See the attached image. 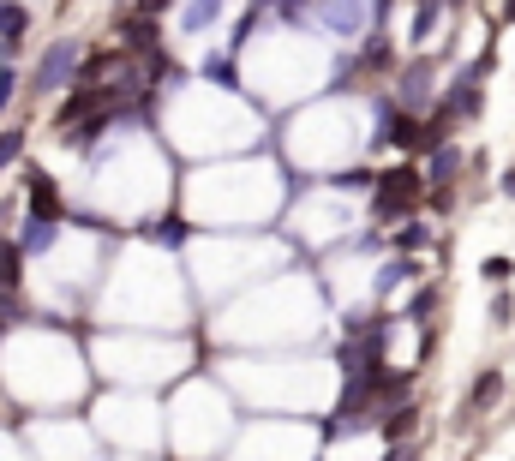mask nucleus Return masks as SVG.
Masks as SVG:
<instances>
[{
    "mask_svg": "<svg viewBox=\"0 0 515 461\" xmlns=\"http://www.w3.org/2000/svg\"><path fill=\"white\" fill-rule=\"evenodd\" d=\"M426 96H432V72H426V66H408V72H402V102L420 108Z\"/></svg>",
    "mask_w": 515,
    "mask_h": 461,
    "instance_id": "obj_6",
    "label": "nucleus"
},
{
    "mask_svg": "<svg viewBox=\"0 0 515 461\" xmlns=\"http://www.w3.org/2000/svg\"><path fill=\"white\" fill-rule=\"evenodd\" d=\"M144 6H150V12H156V6H168V0H144Z\"/></svg>",
    "mask_w": 515,
    "mask_h": 461,
    "instance_id": "obj_24",
    "label": "nucleus"
},
{
    "mask_svg": "<svg viewBox=\"0 0 515 461\" xmlns=\"http://www.w3.org/2000/svg\"><path fill=\"white\" fill-rule=\"evenodd\" d=\"M204 78H210V84H222V90H234V78H240V72H234V54L204 60Z\"/></svg>",
    "mask_w": 515,
    "mask_h": 461,
    "instance_id": "obj_10",
    "label": "nucleus"
},
{
    "mask_svg": "<svg viewBox=\"0 0 515 461\" xmlns=\"http://www.w3.org/2000/svg\"><path fill=\"white\" fill-rule=\"evenodd\" d=\"M126 48L132 54H150L156 48V18H126Z\"/></svg>",
    "mask_w": 515,
    "mask_h": 461,
    "instance_id": "obj_7",
    "label": "nucleus"
},
{
    "mask_svg": "<svg viewBox=\"0 0 515 461\" xmlns=\"http://www.w3.org/2000/svg\"><path fill=\"white\" fill-rule=\"evenodd\" d=\"M414 432V408H396L390 420H384V438H408Z\"/></svg>",
    "mask_w": 515,
    "mask_h": 461,
    "instance_id": "obj_12",
    "label": "nucleus"
},
{
    "mask_svg": "<svg viewBox=\"0 0 515 461\" xmlns=\"http://www.w3.org/2000/svg\"><path fill=\"white\" fill-rule=\"evenodd\" d=\"M18 150H24V132H0V168H6Z\"/></svg>",
    "mask_w": 515,
    "mask_h": 461,
    "instance_id": "obj_16",
    "label": "nucleus"
},
{
    "mask_svg": "<svg viewBox=\"0 0 515 461\" xmlns=\"http://www.w3.org/2000/svg\"><path fill=\"white\" fill-rule=\"evenodd\" d=\"M510 12H515V0H510Z\"/></svg>",
    "mask_w": 515,
    "mask_h": 461,
    "instance_id": "obj_26",
    "label": "nucleus"
},
{
    "mask_svg": "<svg viewBox=\"0 0 515 461\" xmlns=\"http://www.w3.org/2000/svg\"><path fill=\"white\" fill-rule=\"evenodd\" d=\"M456 162H462V156H456V150H438V156H432V180H438V186H444V180H450V174H456Z\"/></svg>",
    "mask_w": 515,
    "mask_h": 461,
    "instance_id": "obj_14",
    "label": "nucleus"
},
{
    "mask_svg": "<svg viewBox=\"0 0 515 461\" xmlns=\"http://www.w3.org/2000/svg\"><path fill=\"white\" fill-rule=\"evenodd\" d=\"M216 18H222V0H186V6H180V30H186V36L210 30Z\"/></svg>",
    "mask_w": 515,
    "mask_h": 461,
    "instance_id": "obj_5",
    "label": "nucleus"
},
{
    "mask_svg": "<svg viewBox=\"0 0 515 461\" xmlns=\"http://www.w3.org/2000/svg\"><path fill=\"white\" fill-rule=\"evenodd\" d=\"M498 390H504V378H498V372H486V378L474 384V402H468V408H492V402H498Z\"/></svg>",
    "mask_w": 515,
    "mask_h": 461,
    "instance_id": "obj_11",
    "label": "nucleus"
},
{
    "mask_svg": "<svg viewBox=\"0 0 515 461\" xmlns=\"http://www.w3.org/2000/svg\"><path fill=\"white\" fill-rule=\"evenodd\" d=\"M372 18V0H324V24L330 36H360Z\"/></svg>",
    "mask_w": 515,
    "mask_h": 461,
    "instance_id": "obj_2",
    "label": "nucleus"
},
{
    "mask_svg": "<svg viewBox=\"0 0 515 461\" xmlns=\"http://www.w3.org/2000/svg\"><path fill=\"white\" fill-rule=\"evenodd\" d=\"M156 240H162V246H180V240H186V222H162Z\"/></svg>",
    "mask_w": 515,
    "mask_h": 461,
    "instance_id": "obj_17",
    "label": "nucleus"
},
{
    "mask_svg": "<svg viewBox=\"0 0 515 461\" xmlns=\"http://www.w3.org/2000/svg\"><path fill=\"white\" fill-rule=\"evenodd\" d=\"M72 66H78V42H54V48L42 54V66H36V84H42V90H60V84L72 78Z\"/></svg>",
    "mask_w": 515,
    "mask_h": 461,
    "instance_id": "obj_3",
    "label": "nucleus"
},
{
    "mask_svg": "<svg viewBox=\"0 0 515 461\" xmlns=\"http://www.w3.org/2000/svg\"><path fill=\"white\" fill-rule=\"evenodd\" d=\"M432 24H438V0H420V18H414V42H426V36H432Z\"/></svg>",
    "mask_w": 515,
    "mask_h": 461,
    "instance_id": "obj_13",
    "label": "nucleus"
},
{
    "mask_svg": "<svg viewBox=\"0 0 515 461\" xmlns=\"http://www.w3.org/2000/svg\"><path fill=\"white\" fill-rule=\"evenodd\" d=\"M24 24H30V18H24V6H12V0H0V42H6V48H12V42L24 36Z\"/></svg>",
    "mask_w": 515,
    "mask_h": 461,
    "instance_id": "obj_9",
    "label": "nucleus"
},
{
    "mask_svg": "<svg viewBox=\"0 0 515 461\" xmlns=\"http://www.w3.org/2000/svg\"><path fill=\"white\" fill-rule=\"evenodd\" d=\"M414 204H420V168H390V174H378V186H372L378 222H396V216L414 210Z\"/></svg>",
    "mask_w": 515,
    "mask_h": 461,
    "instance_id": "obj_1",
    "label": "nucleus"
},
{
    "mask_svg": "<svg viewBox=\"0 0 515 461\" xmlns=\"http://www.w3.org/2000/svg\"><path fill=\"white\" fill-rule=\"evenodd\" d=\"M30 204H36V216H60V192H54V180H48V174H36V180H30Z\"/></svg>",
    "mask_w": 515,
    "mask_h": 461,
    "instance_id": "obj_8",
    "label": "nucleus"
},
{
    "mask_svg": "<svg viewBox=\"0 0 515 461\" xmlns=\"http://www.w3.org/2000/svg\"><path fill=\"white\" fill-rule=\"evenodd\" d=\"M510 276V258H486V282H504Z\"/></svg>",
    "mask_w": 515,
    "mask_h": 461,
    "instance_id": "obj_20",
    "label": "nucleus"
},
{
    "mask_svg": "<svg viewBox=\"0 0 515 461\" xmlns=\"http://www.w3.org/2000/svg\"><path fill=\"white\" fill-rule=\"evenodd\" d=\"M384 6H390V0H372V12H378V18H384Z\"/></svg>",
    "mask_w": 515,
    "mask_h": 461,
    "instance_id": "obj_23",
    "label": "nucleus"
},
{
    "mask_svg": "<svg viewBox=\"0 0 515 461\" xmlns=\"http://www.w3.org/2000/svg\"><path fill=\"white\" fill-rule=\"evenodd\" d=\"M408 276H414V264H390V270L378 276V288H396V282H408Z\"/></svg>",
    "mask_w": 515,
    "mask_h": 461,
    "instance_id": "obj_18",
    "label": "nucleus"
},
{
    "mask_svg": "<svg viewBox=\"0 0 515 461\" xmlns=\"http://www.w3.org/2000/svg\"><path fill=\"white\" fill-rule=\"evenodd\" d=\"M504 192H510V198H515V174H504Z\"/></svg>",
    "mask_w": 515,
    "mask_h": 461,
    "instance_id": "obj_22",
    "label": "nucleus"
},
{
    "mask_svg": "<svg viewBox=\"0 0 515 461\" xmlns=\"http://www.w3.org/2000/svg\"><path fill=\"white\" fill-rule=\"evenodd\" d=\"M342 186H348V192H366V186H372V174H366V168H354V174H342Z\"/></svg>",
    "mask_w": 515,
    "mask_h": 461,
    "instance_id": "obj_19",
    "label": "nucleus"
},
{
    "mask_svg": "<svg viewBox=\"0 0 515 461\" xmlns=\"http://www.w3.org/2000/svg\"><path fill=\"white\" fill-rule=\"evenodd\" d=\"M54 240H60V216H30V222H24L18 252H24V258H36V252H48Z\"/></svg>",
    "mask_w": 515,
    "mask_h": 461,
    "instance_id": "obj_4",
    "label": "nucleus"
},
{
    "mask_svg": "<svg viewBox=\"0 0 515 461\" xmlns=\"http://www.w3.org/2000/svg\"><path fill=\"white\" fill-rule=\"evenodd\" d=\"M18 258H24L18 246H0V282H6V288L18 282Z\"/></svg>",
    "mask_w": 515,
    "mask_h": 461,
    "instance_id": "obj_15",
    "label": "nucleus"
},
{
    "mask_svg": "<svg viewBox=\"0 0 515 461\" xmlns=\"http://www.w3.org/2000/svg\"><path fill=\"white\" fill-rule=\"evenodd\" d=\"M0 330H6V318H0Z\"/></svg>",
    "mask_w": 515,
    "mask_h": 461,
    "instance_id": "obj_25",
    "label": "nucleus"
},
{
    "mask_svg": "<svg viewBox=\"0 0 515 461\" xmlns=\"http://www.w3.org/2000/svg\"><path fill=\"white\" fill-rule=\"evenodd\" d=\"M6 102H12V72H0V114H6Z\"/></svg>",
    "mask_w": 515,
    "mask_h": 461,
    "instance_id": "obj_21",
    "label": "nucleus"
}]
</instances>
